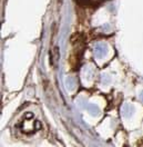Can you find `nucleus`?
Listing matches in <instances>:
<instances>
[{
    "label": "nucleus",
    "instance_id": "nucleus-9",
    "mask_svg": "<svg viewBox=\"0 0 143 147\" xmlns=\"http://www.w3.org/2000/svg\"><path fill=\"white\" fill-rule=\"evenodd\" d=\"M141 98H142V100H143V92H142V95H141Z\"/></svg>",
    "mask_w": 143,
    "mask_h": 147
},
{
    "label": "nucleus",
    "instance_id": "nucleus-1",
    "mask_svg": "<svg viewBox=\"0 0 143 147\" xmlns=\"http://www.w3.org/2000/svg\"><path fill=\"white\" fill-rule=\"evenodd\" d=\"M108 54V46L103 42H99L94 46V55L97 58H103Z\"/></svg>",
    "mask_w": 143,
    "mask_h": 147
},
{
    "label": "nucleus",
    "instance_id": "nucleus-7",
    "mask_svg": "<svg viewBox=\"0 0 143 147\" xmlns=\"http://www.w3.org/2000/svg\"><path fill=\"white\" fill-rule=\"evenodd\" d=\"M101 83L104 84V85H108L109 83H111V78H110V76L103 75V76L101 77Z\"/></svg>",
    "mask_w": 143,
    "mask_h": 147
},
{
    "label": "nucleus",
    "instance_id": "nucleus-4",
    "mask_svg": "<svg viewBox=\"0 0 143 147\" xmlns=\"http://www.w3.org/2000/svg\"><path fill=\"white\" fill-rule=\"evenodd\" d=\"M93 75H94V71H93V69L91 67L87 66V67L83 68V77H84V79L91 80L92 77H93Z\"/></svg>",
    "mask_w": 143,
    "mask_h": 147
},
{
    "label": "nucleus",
    "instance_id": "nucleus-5",
    "mask_svg": "<svg viewBox=\"0 0 143 147\" xmlns=\"http://www.w3.org/2000/svg\"><path fill=\"white\" fill-rule=\"evenodd\" d=\"M64 83H65V86H67V88H68L69 90L74 89V88H76V85H77V82H76V79H74L73 77H67Z\"/></svg>",
    "mask_w": 143,
    "mask_h": 147
},
{
    "label": "nucleus",
    "instance_id": "nucleus-6",
    "mask_svg": "<svg viewBox=\"0 0 143 147\" xmlns=\"http://www.w3.org/2000/svg\"><path fill=\"white\" fill-rule=\"evenodd\" d=\"M87 109L89 110L90 114H92L93 116L98 115V113H99V107L97 106V105H94V104H88Z\"/></svg>",
    "mask_w": 143,
    "mask_h": 147
},
{
    "label": "nucleus",
    "instance_id": "nucleus-2",
    "mask_svg": "<svg viewBox=\"0 0 143 147\" xmlns=\"http://www.w3.org/2000/svg\"><path fill=\"white\" fill-rule=\"evenodd\" d=\"M38 124L35 120H28L23 119L22 124H21V128L25 133H31V131H35V129L37 128Z\"/></svg>",
    "mask_w": 143,
    "mask_h": 147
},
{
    "label": "nucleus",
    "instance_id": "nucleus-8",
    "mask_svg": "<svg viewBox=\"0 0 143 147\" xmlns=\"http://www.w3.org/2000/svg\"><path fill=\"white\" fill-rule=\"evenodd\" d=\"M81 6H84V7H88V6H91V0H77Z\"/></svg>",
    "mask_w": 143,
    "mask_h": 147
},
{
    "label": "nucleus",
    "instance_id": "nucleus-3",
    "mask_svg": "<svg viewBox=\"0 0 143 147\" xmlns=\"http://www.w3.org/2000/svg\"><path fill=\"white\" fill-rule=\"evenodd\" d=\"M121 113H122L123 117L129 118V117L132 116V114L134 113V106L131 105V104H125V105H123V107L121 109Z\"/></svg>",
    "mask_w": 143,
    "mask_h": 147
}]
</instances>
